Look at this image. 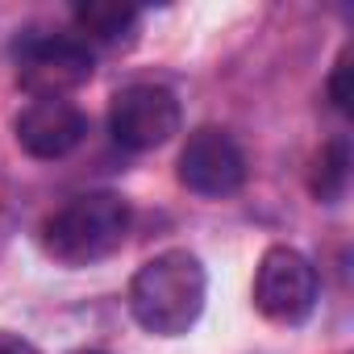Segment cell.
Returning <instances> with one entry per match:
<instances>
[{"instance_id": "obj_1", "label": "cell", "mask_w": 354, "mask_h": 354, "mask_svg": "<svg viewBox=\"0 0 354 354\" xmlns=\"http://www.w3.org/2000/svg\"><path fill=\"white\" fill-rule=\"evenodd\" d=\"M205 296H209L205 263L184 246L146 259L129 279V313L146 333L158 337L188 333L205 313Z\"/></svg>"}, {"instance_id": "obj_2", "label": "cell", "mask_w": 354, "mask_h": 354, "mask_svg": "<svg viewBox=\"0 0 354 354\" xmlns=\"http://www.w3.org/2000/svg\"><path fill=\"white\" fill-rule=\"evenodd\" d=\"M125 230H129V205L117 192H84L42 225V246L50 259L67 267H88L109 259L121 246Z\"/></svg>"}, {"instance_id": "obj_3", "label": "cell", "mask_w": 354, "mask_h": 354, "mask_svg": "<svg viewBox=\"0 0 354 354\" xmlns=\"http://www.w3.org/2000/svg\"><path fill=\"white\" fill-rule=\"evenodd\" d=\"M254 308L275 325H300L317 308V267L296 246H267L254 267Z\"/></svg>"}, {"instance_id": "obj_4", "label": "cell", "mask_w": 354, "mask_h": 354, "mask_svg": "<svg viewBox=\"0 0 354 354\" xmlns=\"http://www.w3.org/2000/svg\"><path fill=\"white\" fill-rule=\"evenodd\" d=\"M92 80V50L67 34H30L17 42V84L42 96H63Z\"/></svg>"}, {"instance_id": "obj_5", "label": "cell", "mask_w": 354, "mask_h": 354, "mask_svg": "<svg viewBox=\"0 0 354 354\" xmlns=\"http://www.w3.org/2000/svg\"><path fill=\"white\" fill-rule=\"evenodd\" d=\"M109 133L125 150H158L180 133V100L162 84H129L109 104Z\"/></svg>"}, {"instance_id": "obj_6", "label": "cell", "mask_w": 354, "mask_h": 354, "mask_svg": "<svg viewBox=\"0 0 354 354\" xmlns=\"http://www.w3.org/2000/svg\"><path fill=\"white\" fill-rule=\"evenodd\" d=\"M180 184L196 196H234L246 184V154L225 129H196L180 150Z\"/></svg>"}, {"instance_id": "obj_7", "label": "cell", "mask_w": 354, "mask_h": 354, "mask_svg": "<svg viewBox=\"0 0 354 354\" xmlns=\"http://www.w3.org/2000/svg\"><path fill=\"white\" fill-rule=\"evenodd\" d=\"M13 133H17L26 154H34V158H63V154H71L84 142L88 117L63 96H42V100H30L17 113Z\"/></svg>"}, {"instance_id": "obj_8", "label": "cell", "mask_w": 354, "mask_h": 354, "mask_svg": "<svg viewBox=\"0 0 354 354\" xmlns=\"http://www.w3.org/2000/svg\"><path fill=\"white\" fill-rule=\"evenodd\" d=\"M138 21H142V13L133 5H117V0H88V5H75V26L88 38L104 42V46L133 42Z\"/></svg>"}, {"instance_id": "obj_9", "label": "cell", "mask_w": 354, "mask_h": 354, "mask_svg": "<svg viewBox=\"0 0 354 354\" xmlns=\"http://www.w3.org/2000/svg\"><path fill=\"white\" fill-rule=\"evenodd\" d=\"M346 184H350V146L346 138H333L313 162V196L333 205L346 196Z\"/></svg>"}, {"instance_id": "obj_10", "label": "cell", "mask_w": 354, "mask_h": 354, "mask_svg": "<svg viewBox=\"0 0 354 354\" xmlns=\"http://www.w3.org/2000/svg\"><path fill=\"white\" fill-rule=\"evenodd\" d=\"M329 100L342 117L354 113V92H350V50L333 63V75H329Z\"/></svg>"}, {"instance_id": "obj_11", "label": "cell", "mask_w": 354, "mask_h": 354, "mask_svg": "<svg viewBox=\"0 0 354 354\" xmlns=\"http://www.w3.org/2000/svg\"><path fill=\"white\" fill-rule=\"evenodd\" d=\"M0 354H42L34 342H26V337H17V333H5L0 329Z\"/></svg>"}, {"instance_id": "obj_12", "label": "cell", "mask_w": 354, "mask_h": 354, "mask_svg": "<svg viewBox=\"0 0 354 354\" xmlns=\"http://www.w3.org/2000/svg\"><path fill=\"white\" fill-rule=\"evenodd\" d=\"M75 354H100V350H75Z\"/></svg>"}]
</instances>
